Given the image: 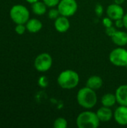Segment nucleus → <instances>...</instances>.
I'll return each mask as SVG.
<instances>
[{
	"label": "nucleus",
	"instance_id": "f257e3e1",
	"mask_svg": "<svg viewBox=\"0 0 127 128\" xmlns=\"http://www.w3.org/2000/svg\"><path fill=\"white\" fill-rule=\"evenodd\" d=\"M76 100L78 104L82 108L91 110L97 103V95L95 90L85 86L79 90L76 94Z\"/></svg>",
	"mask_w": 127,
	"mask_h": 128
},
{
	"label": "nucleus",
	"instance_id": "f03ea898",
	"mask_svg": "<svg viewBox=\"0 0 127 128\" xmlns=\"http://www.w3.org/2000/svg\"><path fill=\"white\" fill-rule=\"evenodd\" d=\"M79 75L76 71L67 69L59 74L57 82L61 88L69 90L75 88L79 85Z\"/></svg>",
	"mask_w": 127,
	"mask_h": 128
},
{
	"label": "nucleus",
	"instance_id": "7ed1b4c3",
	"mask_svg": "<svg viewBox=\"0 0 127 128\" xmlns=\"http://www.w3.org/2000/svg\"><path fill=\"white\" fill-rule=\"evenodd\" d=\"M76 124L79 128H97L100 126V121L97 112L84 111L77 116Z\"/></svg>",
	"mask_w": 127,
	"mask_h": 128
},
{
	"label": "nucleus",
	"instance_id": "20e7f679",
	"mask_svg": "<svg viewBox=\"0 0 127 128\" xmlns=\"http://www.w3.org/2000/svg\"><path fill=\"white\" fill-rule=\"evenodd\" d=\"M10 16L16 24H25L30 17L29 10L22 4L13 5L10 10Z\"/></svg>",
	"mask_w": 127,
	"mask_h": 128
},
{
	"label": "nucleus",
	"instance_id": "39448f33",
	"mask_svg": "<svg viewBox=\"0 0 127 128\" xmlns=\"http://www.w3.org/2000/svg\"><path fill=\"white\" fill-rule=\"evenodd\" d=\"M109 58L113 65L127 68V50L123 46H118L112 50Z\"/></svg>",
	"mask_w": 127,
	"mask_h": 128
},
{
	"label": "nucleus",
	"instance_id": "423d86ee",
	"mask_svg": "<svg viewBox=\"0 0 127 128\" xmlns=\"http://www.w3.org/2000/svg\"><path fill=\"white\" fill-rule=\"evenodd\" d=\"M57 8L61 16L70 17L73 16L78 10V3L76 0H61Z\"/></svg>",
	"mask_w": 127,
	"mask_h": 128
},
{
	"label": "nucleus",
	"instance_id": "0eeeda50",
	"mask_svg": "<svg viewBox=\"0 0 127 128\" xmlns=\"http://www.w3.org/2000/svg\"><path fill=\"white\" fill-rule=\"evenodd\" d=\"M35 69L41 73L48 71L52 65V58L46 52H43L38 55L34 62Z\"/></svg>",
	"mask_w": 127,
	"mask_h": 128
},
{
	"label": "nucleus",
	"instance_id": "6e6552de",
	"mask_svg": "<svg viewBox=\"0 0 127 128\" xmlns=\"http://www.w3.org/2000/svg\"><path fill=\"white\" fill-rule=\"evenodd\" d=\"M124 10L121 4L113 3L109 4L106 8V15L112 20H117L119 19H123L124 16Z\"/></svg>",
	"mask_w": 127,
	"mask_h": 128
},
{
	"label": "nucleus",
	"instance_id": "1a4fd4ad",
	"mask_svg": "<svg viewBox=\"0 0 127 128\" xmlns=\"http://www.w3.org/2000/svg\"><path fill=\"white\" fill-rule=\"evenodd\" d=\"M115 121L121 126L127 125V106L120 105L114 112Z\"/></svg>",
	"mask_w": 127,
	"mask_h": 128
},
{
	"label": "nucleus",
	"instance_id": "9d476101",
	"mask_svg": "<svg viewBox=\"0 0 127 128\" xmlns=\"http://www.w3.org/2000/svg\"><path fill=\"white\" fill-rule=\"evenodd\" d=\"M54 26L57 32L60 33H64L70 28V22L68 20V17L61 15L55 20Z\"/></svg>",
	"mask_w": 127,
	"mask_h": 128
},
{
	"label": "nucleus",
	"instance_id": "9b49d317",
	"mask_svg": "<svg viewBox=\"0 0 127 128\" xmlns=\"http://www.w3.org/2000/svg\"><path fill=\"white\" fill-rule=\"evenodd\" d=\"M117 103L119 105L127 106V85H121L115 91Z\"/></svg>",
	"mask_w": 127,
	"mask_h": 128
},
{
	"label": "nucleus",
	"instance_id": "f8f14e48",
	"mask_svg": "<svg viewBox=\"0 0 127 128\" xmlns=\"http://www.w3.org/2000/svg\"><path fill=\"white\" fill-rule=\"evenodd\" d=\"M97 115L100 121V122H109L114 116L111 107H107L103 106L97 111Z\"/></svg>",
	"mask_w": 127,
	"mask_h": 128
},
{
	"label": "nucleus",
	"instance_id": "ddd939ff",
	"mask_svg": "<svg viewBox=\"0 0 127 128\" xmlns=\"http://www.w3.org/2000/svg\"><path fill=\"white\" fill-rule=\"evenodd\" d=\"M112 40L118 46H125L127 45V32L117 30L112 37Z\"/></svg>",
	"mask_w": 127,
	"mask_h": 128
},
{
	"label": "nucleus",
	"instance_id": "4468645a",
	"mask_svg": "<svg viewBox=\"0 0 127 128\" xmlns=\"http://www.w3.org/2000/svg\"><path fill=\"white\" fill-rule=\"evenodd\" d=\"M26 29L30 32V33H37L40 32L42 28H43V24L42 22L35 18L33 19H29L28 22L25 23Z\"/></svg>",
	"mask_w": 127,
	"mask_h": 128
},
{
	"label": "nucleus",
	"instance_id": "2eb2a0df",
	"mask_svg": "<svg viewBox=\"0 0 127 128\" xmlns=\"http://www.w3.org/2000/svg\"><path fill=\"white\" fill-rule=\"evenodd\" d=\"M103 84V79L97 75H94L90 76L86 82V86L93 89V90H98L100 89Z\"/></svg>",
	"mask_w": 127,
	"mask_h": 128
},
{
	"label": "nucleus",
	"instance_id": "dca6fc26",
	"mask_svg": "<svg viewBox=\"0 0 127 128\" xmlns=\"http://www.w3.org/2000/svg\"><path fill=\"white\" fill-rule=\"evenodd\" d=\"M117 103L115 94L106 93L101 98V104L104 106L112 107Z\"/></svg>",
	"mask_w": 127,
	"mask_h": 128
},
{
	"label": "nucleus",
	"instance_id": "f3484780",
	"mask_svg": "<svg viewBox=\"0 0 127 128\" xmlns=\"http://www.w3.org/2000/svg\"><path fill=\"white\" fill-rule=\"evenodd\" d=\"M31 8H32V11L34 14H36L37 16H42L46 14L47 6L43 2H40L39 0L32 4Z\"/></svg>",
	"mask_w": 127,
	"mask_h": 128
},
{
	"label": "nucleus",
	"instance_id": "a211bd4d",
	"mask_svg": "<svg viewBox=\"0 0 127 128\" xmlns=\"http://www.w3.org/2000/svg\"><path fill=\"white\" fill-rule=\"evenodd\" d=\"M53 127L55 128H66L67 127V121L64 118L59 117L54 121Z\"/></svg>",
	"mask_w": 127,
	"mask_h": 128
},
{
	"label": "nucleus",
	"instance_id": "6ab92c4d",
	"mask_svg": "<svg viewBox=\"0 0 127 128\" xmlns=\"http://www.w3.org/2000/svg\"><path fill=\"white\" fill-rule=\"evenodd\" d=\"M59 16H61V14H60L59 10H58V8H51V9L49 10V12H48V16H49V18L51 19V20H55L57 19Z\"/></svg>",
	"mask_w": 127,
	"mask_h": 128
},
{
	"label": "nucleus",
	"instance_id": "aec40b11",
	"mask_svg": "<svg viewBox=\"0 0 127 128\" xmlns=\"http://www.w3.org/2000/svg\"><path fill=\"white\" fill-rule=\"evenodd\" d=\"M38 85L41 88H46L49 85V80L45 76H41L38 80Z\"/></svg>",
	"mask_w": 127,
	"mask_h": 128
},
{
	"label": "nucleus",
	"instance_id": "412c9836",
	"mask_svg": "<svg viewBox=\"0 0 127 128\" xmlns=\"http://www.w3.org/2000/svg\"><path fill=\"white\" fill-rule=\"evenodd\" d=\"M26 30V26H24V24H16V26L15 27V32L18 34H23Z\"/></svg>",
	"mask_w": 127,
	"mask_h": 128
},
{
	"label": "nucleus",
	"instance_id": "4be33fe9",
	"mask_svg": "<svg viewBox=\"0 0 127 128\" xmlns=\"http://www.w3.org/2000/svg\"><path fill=\"white\" fill-rule=\"evenodd\" d=\"M61 0H43V2L49 8H55L57 6Z\"/></svg>",
	"mask_w": 127,
	"mask_h": 128
},
{
	"label": "nucleus",
	"instance_id": "5701e85b",
	"mask_svg": "<svg viewBox=\"0 0 127 128\" xmlns=\"http://www.w3.org/2000/svg\"><path fill=\"white\" fill-rule=\"evenodd\" d=\"M103 24L104 25V26L106 28L110 27V26H113V21L111 18H109V16H106L103 19Z\"/></svg>",
	"mask_w": 127,
	"mask_h": 128
},
{
	"label": "nucleus",
	"instance_id": "b1692460",
	"mask_svg": "<svg viewBox=\"0 0 127 128\" xmlns=\"http://www.w3.org/2000/svg\"><path fill=\"white\" fill-rule=\"evenodd\" d=\"M116 31H117L116 28L115 26H110V27L106 28V34L108 36L111 37V38L114 35V34L116 32Z\"/></svg>",
	"mask_w": 127,
	"mask_h": 128
},
{
	"label": "nucleus",
	"instance_id": "393cba45",
	"mask_svg": "<svg viewBox=\"0 0 127 128\" xmlns=\"http://www.w3.org/2000/svg\"><path fill=\"white\" fill-rule=\"evenodd\" d=\"M95 14L98 16H101V15L103 13V5H101L100 4H98L95 6V9H94Z\"/></svg>",
	"mask_w": 127,
	"mask_h": 128
},
{
	"label": "nucleus",
	"instance_id": "a878e982",
	"mask_svg": "<svg viewBox=\"0 0 127 128\" xmlns=\"http://www.w3.org/2000/svg\"><path fill=\"white\" fill-rule=\"evenodd\" d=\"M115 26L118 28H121L123 27H124V22L123 19H119L115 20Z\"/></svg>",
	"mask_w": 127,
	"mask_h": 128
},
{
	"label": "nucleus",
	"instance_id": "bb28decb",
	"mask_svg": "<svg viewBox=\"0 0 127 128\" xmlns=\"http://www.w3.org/2000/svg\"><path fill=\"white\" fill-rule=\"evenodd\" d=\"M124 22V28H126L127 30V13L124 14V17H123Z\"/></svg>",
	"mask_w": 127,
	"mask_h": 128
},
{
	"label": "nucleus",
	"instance_id": "cd10ccee",
	"mask_svg": "<svg viewBox=\"0 0 127 128\" xmlns=\"http://www.w3.org/2000/svg\"><path fill=\"white\" fill-rule=\"evenodd\" d=\"M125 1H126V0H114L115 3L118 4H124Z\"/></svg>",
	"mask_w": 127,
	"mask_h": 128
},
{
	"label": "nucleus",
	"instance_id": "c85d7f7f",
	"mask_svg": "<svg viewBox=\"0 0 127 128\" xmlns=\"http://www.w3.org/2000/svg\"><path fill=\"white\" fill-rule=\"evenodd\" d=\"M26 2H28V3H30V4H33V3H34V2H37V1H39V0H25Z\"/></svg>",
	"mask_w": 127,
	"mask_h": 128
}]
</instances>
